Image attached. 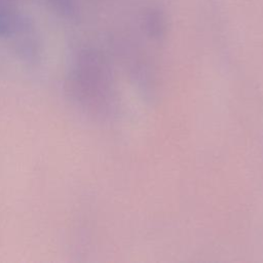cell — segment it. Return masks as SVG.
Instances as JSON below:
<instances>
[{
	"label": "cell",
	"instance_id": "6da1fadb",
	"mask_svg": "<svg viewBox=\"0 0 263 263\" xmlns=\"http://www.w3.org/2000/svg\"><path fill=\"white\" fill-rule=\"evenodd\" d=\"M67 86L72 97L86 108L103 107L109 99V71L102 58L90 50L79 52L69 70Z\"/></svg>",
	"mask_w": 263,
	"mask_h": 263
}]
</instances>
